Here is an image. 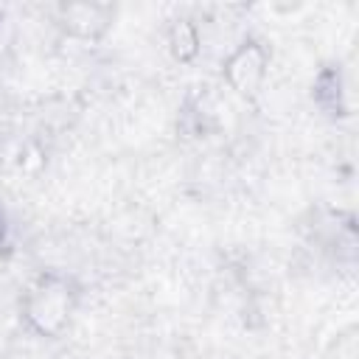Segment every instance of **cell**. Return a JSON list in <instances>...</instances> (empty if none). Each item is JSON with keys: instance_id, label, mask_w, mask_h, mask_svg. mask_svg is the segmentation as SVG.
<instances>
[{"instance_id": "6da1fadb", "label": "cell", "mask_w": 359, "mask_h": 359, "mask_svg": "<svg viewBox=\"0 0 359 359\" xmlns=\"http://www.w3.org/2000/svg\"><path fill=\"white\" fill-rule=\"evenodd\" d=\"M79 303H81V286L76 283V278H70L67 272L48 269L39 272L22 292L20 317L25 328L34 331L36 337L56 339L70 328Z\"/></svg>"}, {"instance_id": "7a4b0ae2", "label": "cell", "mask_w": 359, "mask_h": 359, "mask_svg": "<svg viewBox=\"0 0 359 359\" xmlns=\"http://www.w3.org/2000/svg\"><path fill=\"white\" fill-rule=\"evenodd\" d=\"M272 65V50L261 36H244L222 59V81L241 101H255L266 84Z\"/></svg>"}, {"instance_id": "3957f363", "label": "cell", "mask_w": 359, "mask_h": 359, "mask_svg": "<svg viewBox=\"0 0 359 359\" xmlns=\"http://www.w3.org/2000/svg\"><path fill=\"white\" fill-rule=\"evenodd\" d=\"M56 22L62 25V31L73 39L81 42H98L107 36V31L115 22V6L109 3H59L56 6Z\"/></svg>"}, {"instance_id": "277c9868", "label": "cell", "mask_w": 359, "mask_h": 359, "mask_svg": "<svg viewBox=\"0 0 359 359\" xmlns=\"http://www.w3.org/2000/svg\"><path fill=\"white\" fill-rule=\"evenodd\" d=\"M165 45L171 50V56L180 65H194L199 50H202V34L199 25L188 17H177L171 20V25L165 28Z\"/></svg>"}, {"instance_id": "5b68a950", "label": "cell", "mask_w": 359, "mask_h": 359, "mask_svg": "<svg viewBox=\"0 0 359 359\" xmlns=\"http://www.w3.org/2000/svg\"><path fill=\"white\" fill-rule=\"evenodd\" d=\"M6 241H8V224H6V219H3V213H0V250L6 247Z\"/></svg>"}]
</instances>
